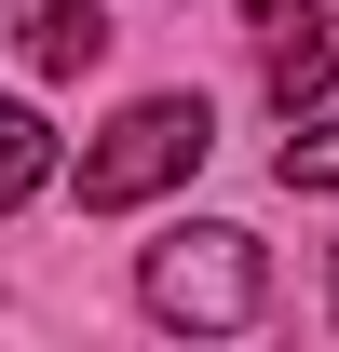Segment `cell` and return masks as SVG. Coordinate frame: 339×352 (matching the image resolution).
<instances>
[{"mask_svg":"<svg viewBox=\"0 0 339 352\" xmlns=\"http://www.w3.org/2000/svg\"><path fill=\"white\" fill-rule=\"evenodd\" d=\"M258 244L231 217H204V230H163L150 244V271H136V298L163 311V325H190V339H231V325H258Z\"/></svg>","mask_w":339,"mask_h":352,"instance_id":"6da1fadb","label":"cell"},{"mask_svg":"<svg viewBox=\"0 0 339 352\" xmlns=\"http://www.w3.org/2000/svg\"><path fill=\"white\" fill-rule=\"evenodd\" d=\"M14 41H28L41 82H82L95 54H109V14H95V0H14Z\"/></svg>","mask_w":339,"mask_h":352,"instance_id":"277c9868","label":"cell"},{"mask_svg":"<svg viewBox=\"0 0 339 352\" xmlns=\"http://www.w3.org/2000/svg\"><path fill=\"white\" fill-rule=\"evenodd\" d=\"M217 149V122H204V95H136L123 122L82 149V204L95 217H123V204H150V190H176V176Z\"/></svg>","mask_w":339,"mask_h":352,"instance_id":"7a4b0ae2","label":"cell"},{"mask_svg":"<svg viewBox=\"0 0 339 352\" xmlns=\"http://www.w3.org/2000/svg\"><path fill=\"white\" fill-rule=\"evenodd\" d=\"M258 41H271V95L312 109L339 82V0H258Z\"/></svg>","mask_w":339,"mask_h":352,"instance_id":"3957f363","label":"cell"},{"mask_svg":"<svg viewBox=\"0 0 339 352\" xmlns=\"http://www.w3.org/2000/svg\"><path fill=\"white\" fill-rule=\"evenodd\" d=\"M41 176H54V122L28 109V95H0V217H14Z\"/></svg>","mask_w":339,"mask_h":352,"instance_id":"5b68a950","label":"cell"},{"mask_svg":"<svg viewBox=\"0 0 339 352\" xmlns=\"http://www.w3.org/2000/svg\"><path fill=\"white\" fill-rule=\"evenodd\" d=\"M285 190H339V109H326V95H312V109H285Z\"/></svg>","mask_w":339,"mask_h":352,"instance_id":"8992f818","label":"cell"}]
</instances>
